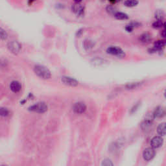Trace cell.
<instances>
[{"mask_svg": "<svg viewBox=\"0 0 166 166\" xmlns=\"http://www.w3.org/2000/svg\"><path fill=\"white\" fill-rule=\"evenodd\" d=\"M164 140L161 136H155L151 139V145L153 149H157L162 145Z\"/></svg>", "mask_w": 166, "mask_h": 166, "instance_id": "cell-9", "label": "cell"}, {"mask_svg": "<svg viewBox=\"0 0 166 166\" xmlns=\"http://www.w3.org/2000/svg\"><path fill=\"white\" fill-rule=\"evenodd\" d=\"M162 37L165 38H166V29H164L162 32Z\"/></svg>", "mask_w": 166, "mask_h": 166, "instance_id": "cell-27", "label": "cell"}, {"mask_svg": "<svg viewBox=\"0 0 166 166\" xmlns=\"http://www.w3.org/2000/svg\"><path fill=\"white\" fill-rule=\"evenodd\" d=\"M102 166H114L112 162L109 159H105L103 160L101 164Z\"/></svg>", "mask_w": 166, "mask_h": 166, "instance_id": "cell-20", "label": "cell"}, {"mask_svg": "<svg viewBox=\"0 0 166 166\" xmlns=\"http://www.w3.org/2000/svg\"><path fill=\"white\" fill-rule=\"evenodd\" d=\"M154 117L157 118H161L166 115V109L162 106H158L154 109L153 112Z\"/></svg>", "mask_w": 166, "mask_h": 166, "instance_id": "cell-10", "label": "cell"}, {"mask_svg": "<svg viewBox=\"0 0 166 166\" xmlns=\"http://www.w3.org/2000/svg\"><path fill=\"white\" fill-rule=\"evenodd\" d=\"M94 46L93 42L92 40H86L84 42V48H86V49H89L90 48H92Z\"/></svg>", "mask_w": 166, "mask_h": 166, "instance_id": "cell-18", "label": "cell"}, {"mask_svg": "<svg viewBox=\"0 0 166 166\" xmlns=\"http://www.w3.org/2000/svg\"><path fill=\"white\" fill-rule=\"evenodd\" d=\"M8 49H9V51L10 52H12L14 54H17L20 52V51L21 48H22V46H21V44L18 42V41L16 40H12L10 42H9L8 44Z\"/></svg>", "mask_w": 166, "mask_h": 166, "instance_id": "cell-5", "label": "cell"}, {"mask_svg": "<svg viewBox=\"0 0 166 166\" xmlns=\"http://www.w3.org/2000/svg\"><path fill=\"white\" fill-rule=\"evenodd\" d=\"M72 10L77 15L81 16L84 14L85 6L82 1H75L72 5Z\"/></svg>", "mask_w": 166, "mask_h": 166, "instance_id": "cell-3", "label": "cell"}, {"mask_svg": "<svg viewBox=\"0 0 166 166\" xmlns=\"http://www.w3.org/2000/svg\"></svg>", "mask_w": 166, "mask_h": 166, "instance_id": "cell-31", "label": "cell"}, {"mask_svg": "<svg viewBox=\"0 0 166 166\" xmlns=\"http://www.w3.org/2000/svg\"><path fill=\"white\" fill-rule=\"evenodd\" d=\"M157 132L160 136L166 135V123H162L158 126Z\"/></svg>", "mask_w": 166, "mask_h": 166, "instance_id": "cell-12", "label": "cell"}, {"mask_svg": "<svg viewBox=\"0 0 166 166\" xmlns=\"http://www.w3.org/2000/svg\"><path fill=\"white\" fill-rule=\"evenodd\" d=\"M86 110V106L83 102H78L75 103L73 107V110L76 114H83Z\"/></svg>", "mask_w": 166, "mask_h": 166, "instance_id": "cell-8", "label": "cell"}, {"mask_svg": "<svg viewBox=\"0 0 166 166\" xmlns=\"http://www.w3.org/2000/svg\"><path fill=\"white\" fill-rule=\"evenodd\" d=\"M164 29H166V22H165L164 24Z\"/></svg>", "mask_w": 166, "mask_h": 166, "instance_id": "cell-28", "label": "cell"}, {"mask_svg": "<svg viewBox=\"0 0 166 166\" xmlns=\"http://www.w3.org/2000/svg\"><path fill=\"white\" fill-rule=\"evenodd\" d=\"M143 83L140 82H136V83H131L127 84L126 85V88L129 90H132V89H135V88H139V86H141Z\"/></svg>", "mask_w": 166, "mask_h": 166, "instance_id": "cell-15", "label": "cell"}, {"mask_svg": "<svg viewBox=\"0 0 166 166\" xmlns=\"http://www.w3.org/2000/svg\"><path fill=\"white\" fill-rule=\"evenodd\" d=\"M129 25L130 26H131L133 29H134L135 27H139V26H141V24H139V22H131Z\"/></svg>", "mask_w": 166, "mask_h": 166, "instance_id": "cell-25", "label": "cell"}, {"mask_svg": "<svg viewBox=\"0 0 166 166\" xmlns=\"http://www.w3.org/2000/svg\"><path fill=\"white\" fill-rule=\"evenodd\" d=\"M166 46V40H160L156 41L154 43V48L157 49L158 51H160L164 46Z\"/></svg>", "mask_w": 166, "mask_h": 166, "instance_id": "cell-13", "label": "cell"}, {"mask_svg": "<svg viewBox=\"0 0 166 166\" xmlns=\"http://www.w3.org/2000/svg\"><path fill=\"white\" fill-rule=\"evenodd\" d=\"M61 81L62 83L64 84L70 86H77L79 84L78 81H77L75 79L72 78L71 77L63 76L61 77Z\"/></svg>", "mask_w": 166, "mask_h": 166, "instance_id": "cell-7", "label": "cell"}, {"mask_svg": "<svg viewBox=\"0 0 166 166\" xmlns=\"http://www.w3.org/2000/svg\"><path fill=\"white\" fill-rule=\"evenodd\" d=\"M0 36H1V38L3 40H5L7 38V32L4 30L3 28L0 29Z\"/></svg>", "mask_w": 166, "mask_h": 166, "instance_id": "cell-21", "label": "cell"}, {"mask_svg": "<svg viewBox=\"0 0 166 166\" xmlns=\"http://www.w3.org/2000/svg\"><path fill=\"white\" fill-rule=\"evenodd\" d=\"M163 26V23L162 21L157 20L156 22H154L153 24V27L155 29H159L162 26Z\"/></svg>", "mask_w": 166, "mask_h": 166, "instance_id": "cell-23", "label": "cell"}, {"mask_svg": "<svg viewBox=\"0 0 166 166\" xmlns=\"http://www.w3.org/2000/svg\"><path fill=\"white\" fill-rule=\"evenodd\" d=\"M138 4V1H134V0H128L124 2V5L127 6V7H134L136 5Z\"/></svg>", "mask_w": 166, "mask_h": 166, "instance_id": "cell-17", "label": "cell"}, {"mask_svg": "<svg viewBox=\"0 0 166 166\" xmlns=\"http://www.w3.org/2000/svg\"><path fill=\"white\" fill-rule=\"evenodd\" d=\"M164 97H166V90H165V92H164Z\"/></svg>", "mask_w": 166, "mask_h": 166, "instance_id": "cell-29", "label": "cell"}, {"mask_svg": "<svg viewBox=\"0 0 166 166\" xmlns=\"http://www.w3.org/2000/svg\"><path fill=\"white\" fill-rule=\"evenodd\" d=\"M156 154V151H154V149L153 147H148L146 148L143 153V156L145 160L146 161H149L153 159Z\"/></svg>", "mask_w": 166, "mask_h": 166, "instance_id": "cell-6", "label": "cell"}, {"mask_svg": "<svg viewBox=\"0 0 166 166\" xmlns=\"http://www.w3.org/2000/svg\"><path fill=\"white\" fill-rule=\"evenodd\" d=\"M139 40L143 43H148L151 40V36L149 33H143L140 36Z\"/></svg>", "mask_w": 166, "mask_h": 166, "instance_id": "cell-14", "label": "cell"}, {"mask_svg": "<svg viewBox=\"0 0 166 166\" xmlns=\"http://www.w3.org/2000/svg\"><path fill=\"white\" fill-rule=\"evenodd\" d=\"M155 18H156L157 20L162 21V20L164 18V12L162 10H156L155 12Z\"/></svg>", "mask_w": 166, "mask_h": 166, "instance_id": "cell-19", "label": "cell"}, {"mask_svg": "<svg viewBox=\"0 0 166 166\" xmlns=\"http://www.w3.org/2000/svg\"><path fill=\"white\" fill-rule=\"evenodd\" d=\"M107 53L115 55L118 57H123L125 55L124 51L120 48L117 46H110L107 49Z\"/></svg>", "mask_w": 166, "mask_h": 166, "instance_id": "cell-4", "label": "cell"}, {"mask_svg": "<svg viewBox=\"0 0 166 166\" xmlns=\"http://www.w3.org/2000/svg\"><path fill=\"white\" fill-rule=\"evenodd\" d=\"M29 110L37 113H44L48 110V105L44 102H39L31 106L29 108Z\"/></svg>", "mask_w": 166, "mask_h": 166, "instance_id": "cell-2", "label": "cell"}, {"mask_svg": "<svg viewBox=\"0 0 166 166\" xmlns=\"http://www.w3.org/2000/svg\"><path fill=\"white\" fill-rule=\"evenodd\" d=\"M10 88L13 92L17 93V92H20L22 89V84L20 82L17 81H14L10 83Z\"/></svg>", "mask_w": 166, "mask_h": 166, "instance_id": "cell-11", "label": "cell"}, {"mask_svg": "<svg viewBox=\"0 0 166 166\" xmlns=\"http://www.w3.org/2000/svg\"><path fill=\"white\" fill-rule=\"evenodd\" d=\"M1 166H6V165H2Z\"/></svg>", "mask_w": 166, "mask_h": 166, "instance_id": "cell-30", "label": "cell"}, {"mask_svg": "<svg viewBox=\"0 0 166 166\" xmlns=\"http://www.w3.org/2000/svg\"><path fill=\"white\" fill-rule=\"evenodd\" d=\"M35 74L43 79H48L51 77V73L48 68L42 65H36L34 67Z\"/></svg>", "mask_w": 166, "mask_h": 166, "instance_id": "cell-1", "label": "cell"}, {"mask_svg": "<svg viewBox=\"0 0 166 166\" xmlns=\"http://www.w3.org/2000/svg\"><path fill=\"white\" fill-rule=\"evenodd\" d=\"M107 12L110 13V14H114V15H115V14L117 12L116 10H115V8L114 7H112V6H110V5H109L107 7Z\"/></svg>", "mask_w": 166, "mask_h": 166, "instance_id": "cell-22", "label": "cell"}, {"mask_svg": "<svg viewBox=\"0 0 166 166\" xmlns=\"http://www.w3.org/2000/svg\"><path fill=\"white\" fill-rule=\"evenodd\" d=\"M139 104H140V103H139V102H138V103H137L134 105V107H132V109H131V114H132V113H134V112H135L136 111L138 110V108H139Z\"/></svg>", "mask_w": 166, "mask_h": 166, "instance_id": "cell-26", "label": "cell"}, {"mask_svg": "<svg viewBox=\"0 0 166 166\" xmlns=\"http://www.w3.org/2000/svg\"><path fill=\"white\" fill-rule=\"evenodd\" d=\"M114 16L115 17V18L118 19V20H127L129 18V16L127 15V14L121 12H117L115 14Z\"/></svg>", "mask_w": 166, "mask_h": 166, "instance_id": "cell-16", "label": "cell"}, {"mask_svg": "<svg viewBox=\"0 0 166 166\" xmlns=\"http://www.w3.org/2000/svg\"><path fill=\"white\" fill-rule=\"evenodd\" d=\"M0 114H1V116L5 117V116H7V115H9V112L8 109H6V108H1V110H0Z\"/></svg>", "mask_w": 166, "mask_h": 166, "instance_id": "cell-24", "label": "cell"}]
</instances>
